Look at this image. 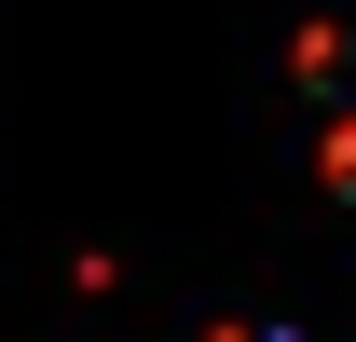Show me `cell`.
<instances>
[{
	"mask_svg": "<svg viewBox=\"0 0 356 342\" xmlns=\"http://www.w3.org/2000/svg\"><path fill=\"white\" fill-rule=\"evenodd\" d=\"M329 165H343V192H356V124H343V137H329Z\"/></svg>",
	"mask_w": 356,
	"mask_h": 342,
	"instance_id": "cell-1",
	"label": "cell"
}]
</instances>
